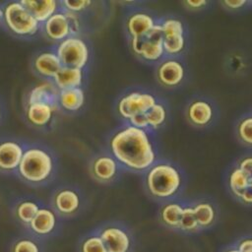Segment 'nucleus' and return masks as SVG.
Segmentation results:
<instances>
[{"label":"nucleus","instance_id":"f257e3e1","mask_svg":"<svg viewBox=\"0 0 252 252\" xmlns=\"http://www.w3.org/2000/svg\"><path fill=\"white\" fill-rule=\"evenodd\" d=\"M114 158L125 166L134 170L151 167L156 154L147 132L132 125L118 131L110 140Z\"/></svg>","mask_w":252,"mask_h":252},{"label":"nucleus","instance_id":"f03ea898","mask_svg":"<svg viewBox=\"0 0 252 252\" xmlns=\"http://www.w3.org/2000/svg\"><path fill=\"white\" fill-rule=\"evenodd\" d=\"M149 192L157 198L173 196L181 185L179 171L171 164L158 163L150 168L146 178Z\"/></svg>","mask_w":252,"mask_h":252},{"label":"nucleus","instance_id":"7ed1b4c3","mask_svg":"<svg viewBox=\"0 0 252 252\" xmlns=\"http://www.w3.org/2000/svg\"><path fill=\"white\" fill-rule=\"evenodd\" d=\"M52 166V158L46 151L31 148L25 151L18 169L24 179L31 182H41L49 177Z\"/></svg>","mask_w":252,"mask_h":252},{"label":"nucleus","instance_id":"20e7f679","mask_svg":"<svg viewBox=\"0 0 252 252\" xmlns=\"http://www.w3.org/2000/svg\"><path fill=\"white\" fill-rule=\"evenodd\" d=\"M3 18L11 32L18 35H31L37 32L39 23L19 2H11L3 10Z\"/></svg>","mask_w":252,"mask_h":252},{"label":"nucleus","instance_id":"39448f33","mask_svg":"<svg viewBox=\"0 0 252 252\" xmlns=\"http://www.w3.org/2000/svg\"><path fill=\"white\" fill-rule=\"evenodd\" d=\"M56 54L62 66L82 69L89 60V48L86 42L75 35L60 41Z\"/></svg>","mask_w":252,"mask_h":252},{"label":"nucleus","instance_id":"423d86ee","mask_svg":"<svg viewBox=\"0 0 252 252\" xmlns=\"http://www.w3.org/2000/svg\"><path fill=\"white\" fill-rule=\"evenodd\" d=\"M104 243L107 252H130L133 240L130 232L116 224L105 225L97 232Z\"/></svg>","mask_w":252,"mask_h":252},{"label":"nucleus","instance_id":"0eeeda50","mask_svg":"<svg viewBox=\"0 0 252 252\" xmlns=\"http://www.w3.org/2000/svg\"><path fill=\"white\" fill-rule=\"evenodd\" d=\"M157 100L154 95L147 93H130L123 96L118 102V112L126 119H130L135 115L148 112Z\"/></svg>","mask_w":252,"mask_h":252},{"label":"nucleus","instance_id":"6e6552de","mask_svg":"<svg viewBox=\"0 0 252 252\" xmlns=\"http://www.w3.org/2000/svg\"><path fill=\"white\" fill-rule=\"evenodd\" d=\"M164 53L163 36L160 25L156 24L155 27L145 35L141 37V46L138 55L149 61H156L161 58Z\"/></svg>","mask_w":252,"mask_h":252},{"label":"nucleus","instance_id":"1a4fd4ad","mask_svg":"<svg viewBox=\"0 0 252 252\" xmlns=\"http://www.w3.org/2000/svg\"><path fill=\"white\" fill-rule=\"evenodd\" d=\"M45 34L52 40L62 41L71 36L72 28L65 12H56L43 23Z\"/></svg>","mask_w":252,"mask_h":252},{"label":"nucleus","instance_id":"9d476101","mask_svg":"<svg viewBox=\"0 0 252 252\" xmlns=\"http://www.w3.org/2000/svg\"><path fill=\"white\" fill-rule=\"evenodd\" d=\"M29 226L35 235L48 236L56 229L57 216L51 209L40 208Z\"/></svg>","mask_w":252,"mask_h":252},{"label":"nucleus","instance_id":"9b49d317","mask_svg":"<svg viewBox=\"0 0 252 252\" xmlns=\"http://www.w3.org/2000/svg\"><path fill=\"white\" fill-rule=\"evenodd\" d=\"M45 103L55 109L59 103V91L53 83L43 82L36 85L29 94L28 104Z\"/></svg>","mask_w":252,"mask_h":252},{"label":"nucleus","instance_id":"f8f14e48","mask_svg":"<svg viewBox=\"0 0 252 252\" xmlns=\"http://www.w3.org/2000/svg\"><path fill=\"white\" fill-rule=\"evenodd\" d=\"M24 153L22 146L17 142L5 141L0 143V168L3 170L18 168Z\"/></svg>","mask_w":252,"mask_h":252},{"label":"nucleus","instance_id":"ddd939ff","mask_svg":"<svg viewBox=\"0 0 252 252\" xmlns=\"http://www.w3.org/2000/svg\"><path fill=\"white\" fill-rule=\"evenodd\" d=\"M81 206V199L72 189H62L53 198V207L62 216L74 215Z\"/></svg>","mask_w":252,"mask_h":252},{"label":"nucleus","instance_id":"4468645a","mask_svg":"<svg viewBox=\"0 0 252 252\" xmlns=\"http://www.w3.org/2000/svg\"><path fill=\"white\" fill-rule=\"evenodd\" d=\"M159 82L167 87H174L181 83L184 78V68L182 64L174 59L163 61L158 69Z\"/></svg>","mask_w":252,"mask_h":252},{"label":"nucleus","instance_id":"2eb2a0df","mask_svg":"<svg viewBox=\"0 0 252 252\" xmlns=\"http://www.w3.org/2000/svg\"><path fill=\"white\" fill-rule=\"evenodd\" d=\"M20 2L38 23H45L51 16L56 13L58 6V3L54 0H23Z\"/></svg>","mask_w":252,"mask_h":252},{"label":"nucleus","instance_id":"dca6fc26","mask_svg":"<svg viewBox=\"0 0 252 252\" xmlns=\"http://www.w3.org/2000/svg\"><path fill=\"white\" fill-rule=\"evenodd\" d=\"M53 81L59 91L80 88L83 81V71L80 68L62 66L53 77Z\"/></svg>","mask_w":252,"mask_h":252},{"label":"nucleus","instance_id":"f3484780","mask_svg":"<svg viewBox=\"0 0 252 252\" xmlns=\"http://www.w3.org/2000/svg\"><path fill=\"white\" fill-rule=\"evenodd\" d=\"M34 69L41 76L53 78L56 73L61 69L62 63L56 53L43 52L37 55L33 62Z\"/></svg>","mask_w":252,"mask_h":252},{"label":"nucleus","instance_id":"a211bd4d","mask_svg":"<svg viewBox=\"0 0 252 252\" xmlns=\"http://www.w3.org/2000/svg\"><path fill=\"white\" fill-rule=\"evenodd\" d=\"M155 25L156 23L150 15L146 13H136L128 19L127 29L132 37H142L145 36Z\"/></svg>","mask_w":252,"mask_h":252},{"label":"nucleus","instance_id":"6ab92c4d","mask_svg":"<svg viewBox=\"0 0 252 252\" xmlns=\"http://www.w3.org/2000/svg\"><path fill=\"white\" fill-rule=\"evenodd\" d=\"M188 117L193 124L205 126L213 118V108L205 100H195L188 107Z\"/></svg>","mask_w":252,"mask_h":252},{"label":"nucleus","instance_id":"aec40b11","mask_svg":"<svg viewBox=\"0 0 252 252\" xmlns=\"http://www.w3.org/2000/svg\"><path fill=\"white\" fill-rule=\"evenodd\" d=\"M85 101V94L81 88L59 91V104L70 111L80 109Z\"/></svg>","mask_w":252,"mask_h":252},{"label":"nucleus","instance_id":"412c9836","mask_svg":"<svg viewBox=\"0 0 252 252\" xmlns=\"http://www.w3.org/2000/svg\"><path fill=\"white\" fill-rule=\"evenodd\" d=\"M116 161L114 158L102 156L97 158L93 163L94 175L102 181H108L112 179L116 173Z\"/></svg>","mask_w":252,"mask_h":252},{"label":"nucleus","instance_id":"4be33fe9","mask_svg":"<svg viewBox=\"0 0 252 252\" xmlns=\"http://www.w3.org/2000/svg\"><path fill=\"white\" fill-rule=\"evenodd\" d=\"M54 108L45 103H32L27 109V117L35 126H44L49 122Z\"/></svg>","mask_w":252,"mask_h":252},{"label":"nucleus","instance_id":"5701e85b","mask_svg":"<svg viewBox=\"0 0 252 252\" xmlns=\"http://www.w3.org/2000/svg\"><path fill=\"white\" fill-rule=\"evenodd\" d=\"M184 207L178 203H168L160 210V220L166 226L179 228Z\"/></svg>","mask_w":252,"mask_h":252},{"label":"nucleus","instance_id":"b1692460","mask_svg":"<svg viewBox=\"0 0 252 252\" xmlns=\"http://www.w3.org/2000/svg\"><path fill=\"white\" fill-rule=\"evenodd\" d=\"M192 208L199 227H208L214 223L216 219V211L210 203L201 202Z\"/></svg>","mask_w":252,"mask_h":252},{"label":"nucleus","instance_id":"393cba45","mask_svg":"<svg viewBox=\"0 0 252 252\" xmlns=\"http://www.w3.org/2000/svg\"><path fill=\"white\" fill-rule=\"evenodd\" d=\"M250 178L239 168H234L228 177V186L231 192L236 196L240 197L241 193L249 186Z\"/></svg>","mask_w":252,"mask_h":252},{"label":"nucleus","instance_id":"a878e982","mask_svg":"<svg viewBox=\"0 0 252 252\" xmlns=\"http://www.w3.org/2000/svg\"><path fill=\"white\" fill-rule=\"evenodd\" d=\"M39 206L33 201H23L16 207V217L24 224L29 225L39 210Z\"/></svg>","mask_w":252,"mask_h":252},{"label":"nucleus","instance_id":"bb28decb","mask_svg":"<svg viewBox=\"0 0 252 252\" xmlns=\"http://www.w3.org/2000/svg\"><path fill=\"white\" fill-rule=\"evenodd\" d=\"M10 252H43V247L37 239L22 236L13 241L10 246Z\"/></svg>","mask_w":252,"mask_h":252},{"label":"nucleus","instance_id":"cd10ccee","mask_svg":"<svg viewBox=\"0 0 252 252\" xmlns=\"http://www.w3.org/2000/svg\"><path fill=\"white\" fill-rule=\"evenodd\" d=\"M79 252H107L103 241L97 233L90 234L81 240Z\"/></svg>","mask_w":252,"mask_h":252},{"label":"nucleus","instance_id":"c85d7f7f","mask_svg":"<svg viewBox=\"0 0 252 252\" xmlns=\"http://www.w3.org/2000/svg\"><path fill=\"white\" fill-rule=\"evenodd\" d=\"M146 118L149 127L158 128L163 124L166 118V111L162 104L156 103L148 112H146Z\"/></svg>","mask_w":252,"mask_h":252},{"label":"nucleus","instance_id":"c756f323","mask_svg":"<svg viewBox=\"0 0 252 252\" xmlns=\"http://www.w3.org/2000/svg\"><path fill=\"white\" fill-rule=\"evenodd\" d=\"M161 32L163 37H169L174 35H183L184 28L182 23L176 19H166L160 24Z\"/></svg>","mask_w":252,"mask_h":252},{"label":"nucleus","instance_id":"7c9ffc66","mask_svg":"<svg viewBox=\"0 0 252 252\" xmlns=\"http://www.w3.org/2000/svg\"><path fill=\"white\" fill-rule=\"evenodd\" d=\"M185 46V38L183 35H174L163 37V48L167 54H177L183 50Z\"/></svg>","mask_w":252,"mask_h":252},{"label":"nucleus","instance_id":"2f4dec72","mask_svg":"<svg viewBox=\"0 0 252 252\" xmlns=\"http://www.w3.org/2000/svg\"><path fill=\"white\" fill-rule=\"evenodd\" d=\"M179 228L183 231H188V232L196 231L197 229L200 228L197 223L192 207H184Z\"/></svg>","mask_w":252,"mask_h":252},{"label":"nucleus","instance_id":"473e14b6","mask_svg":"<svg viewBox=\"0 0 252 252\" xmlns=\"http://www.w3.org/2000/svg\"><path fill=\"white\" fill-rule=\"evenodd\" d=\"M239 138L246 144L252 145V116L241 120L237 128Z\"/></svg>","mask_w":252,"mask_h":252},{"label":"nucleus","instance_id":"72a5a7b5","mask_svg":"<svg viewBox=\"0 0 252 252\" xmlns=\"http://www.w3.org/2000/svg\"><path fill=\"white\" fill-rule=\"evenodd\" d=\"M91 4H92V2L89 0H81V1L65 0V1H63V5H64L65 9L72 13H78V12L86 9Z\"/></svg>","mask_w":252,"mask_h":252},{"label":"nucleus","instance_id":"f704fd0d","mask_svg":"<svg viewBox=\"0 0 252 252\" xmlns=\"http://www.w3.org/2000/svg\"><path fill=\"white\" fill-rule=\"evenodd\" d=\"M129 120H130L131 125L134 127H137V128H140L143 130H145V128L149 127V124H148V121L146 118V113L135 115L132 118H130Z\"/></svg>","mask_w":252,"mask_h":252},{"label":"nucleus","instance_id":"c9c22d12","mask_svg":"<svg viewBox=\"0 0 252 252\" xmlns=\"http://www.w3.org/2000/svg\"><path fill=\"white\" fill-rule=\"evenodd\" d=\"M238 167L252 180V157L244 158L240 162Z\"/></svg>","mask_w":252,"mask_h":252},{"label":"nucleus","instance_id":"e433bc0d","mask_svg":"<svg viewBox=\"0 0 252 252\" xmlns=\"http://www.w3.org/2000/svg\"><path fill=\"white\" fill-rule=\"evenodd\" d=\"M238 252H252V238H243L235 246Z\"/></svg>","mask_w":252,"mask_h":252},{"label":"nucleus","instance_id":"4c0bfd02","mask_svg":"<svg viewBox=\"0 0 252 252\" xmlns=\"http://www.w3.org/2000/svg\"><path fill=\"white\" fill-rule=\"evenodd\" d=\"M239 199L246 204H252V183L241 193Z\"/></svg>","mask_w":252,"mask_h":252},{"label":"nucleus","instance_id":"58836bf2","mask_svg":"<svg viewBox=\"0 0 252 252\" xmlns=\"http://www.w3.org/2000/svg\"><path fill=\"white\" fill-rule=\"evenodd\" d=\"M229 9H239L244 6L247 2L244 0H225L222 2Z\"/></svg>","mask_w":252,"mask_h":252},{"label":"nucleus","instance_id":"ea45409f","mask_svg":"<svg viewBox=\"0 0 252 252\" xmlns=\"http://www.w3.org/2000/svg\"><path fill=\"white\" fill-rule=\"evenodd\" d=\"M186 5L192 9H199L202 8L203 6H206L207 1L205 0H187Z\"/></svg>","mask_w":252,"mask_h":252},{"label":"nucleus","instance_id":"a19ab883","mask_svg":"<svg viewBox=\"0 0 252 252\" xmlns=\"http://www.w3.org/2000/svg\"><path fill=\"white\" fill-rule=\"evenodd\" d=\"M224 252H238V250H237V248L236 247H232V248H228L226 251H224Z\"/></svg>","mask_w":252,"mask_h":252},{"label":"nucleus","instance_id":"79ce46f5","mask_svg":"<svg viewBox=\"0 0 252 252\" xmlns=\"http://www.w3.org/2000/svg\"><path fill=\"white\" fill-rule=\"evenodd\" d=\"M2 18H3V11L0 9V21L2 20Z\"/></svg>","mask_w":252,"mask_h":252},{"label":"nucleus","instance_id":"37998d69","mask_svg":"<svg viewBox=\"0 0 252 252\" xmlns=\"http://www.w3.org/2000/svg\"><path fill=\"white\" fill-rule=\"evenodd\" d=\"M0 113H1V109H0Z\"/></svg>","mask_w":252,"mask_h":252}]
</instances>
